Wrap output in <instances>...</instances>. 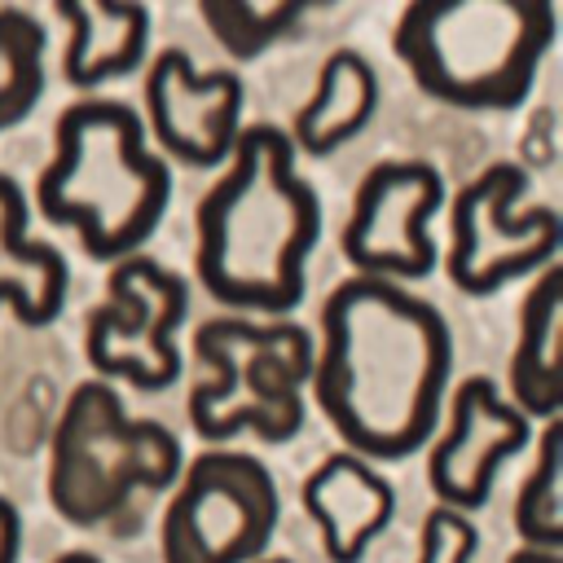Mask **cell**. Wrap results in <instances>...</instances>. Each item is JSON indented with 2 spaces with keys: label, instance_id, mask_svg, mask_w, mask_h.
<instances>
[{
  "label": "cell",
  "instance_id": "obj_1",
  "mask_svg": "<svg viewBox=\"0 0 563 563\" xmlns=\"http://www.w3.org/2000/svg\"><path fill=\"white\" fill-rule=\"evenodd\" d=\"M449 374L453 330L422 295L378 277H347L325 295L308 387L347 453H418L440 422Z\"/></svg>",
  "mask_w": 563,
  "mask_h": 563
},
{
  "label": "cell",
  "instance_id": "obj_2",
  "mask_svg": "<svg viewBox=\"0 0 563 563\" xmlns=\"http://www.w3.org/2000/svg\"><path fill=\"white\" fill-rule=\"evenodd\" d=\"M194 268L211 299L238 312L286 317L303 299V268L321 238V198L299 176L290 136L251 123L224 163V176L194 211Z\"/></svg>",
  "mask_w": 563,
  "mask_h": 563
},
{
  "label": "cell",
  "instance_id": "obj_3",
  "mask_svg": "<svg viewBox=\"0 0 563 563\" xmlns=\"http://www.w3.org/2000/svg\"><path fill=\"white\" fill-rule=\"evenodd\" d=\"M167 202L172 172L128 101L84 97L57 114L53 158L35 185L48 224L75 229L92 260H128L154 238Z\"/></svg>",
  "mask_w": 563,
  "mask_h": 563
},
{
  "label": "cell",
  "instance_id": "obj_4",
  "mask_svg": "<svg viewBox=\"0 0 563 563\" xmlns=\"http://www.w3.org/2000/svg\"><path fill=\"white\" fill-rule=\"evenodd\" d=\"M545 0H413L391 26L409 79L453 110H515L554 44Z\"/></svg>",
  "mask_w": 563,
  "mask_h": 563
},
{
  "label": "cell",
  "instance_id": "obj_5",
  "mask_svg": "<svg viewBox=\"0 0 563 563\" xmlns=\"http://www.w3.org/2000/svg\"><path fill=\"white\" fill-rule=\"evenodd\" d=\"M180 466L185 453L172 427L132 418L106 378H88L62 405L48 440V501L70 528L128 537Z\"/></svg>",
  "mask_w": 563,
  "mask_h": 563
},
{
  "label": "cell",
  "instance_id": "obj_6",
  "mask_svg": "<svg viewBox=\"0 0 563 563\" xmlns=\"http://www.w3.org/2000/svg\"><path fill=\"white\" fill-rule=\"evenodd\" d=\"M202 365L189 387V422L207 444L255 435L286 444L303 427V387L312 374V334L299 321L211 317L194 330Z\"/></svg>",
  "mask_w": 563,
  "mask_h": 563
},
{
  "label": "cell",
  "instance_id": "obj_7",
  "mask_svg": "<svg viewBox=\"0 0 563 563\" xmlns=\"http://www.w3.org/2000/svg\"><path fill=\"white\" fill-rule=\"evenodd\" d=\"M172 488L158 528L163 563H255L268 550L282 497L260 457L207 449Z\"/></svg>",
  "mask_w": 563,
  "mask_h": 563
},
{
  "label": "cell",
  "instance_id": "obj_8",
  "mask_svg": "<svg viewBox=\"0 0 563 563\" xmlns=\"http://www.w3.org/2000/svg\"><path fill=\"white\" fill-rule=\"evenodd\" d=\"M523 189L528 172L519 163H488L453 194L444 273L462 295L479 299L554 264L563 242L559 211L545 202L515 211Z\"/></svg>",
  "mask_w": 563,
  "mask_h": 563
},
{
  "label": "cell",
  "instance_id": "obj_9",
  "mask_svg": "<svg viewBox=\"0 0 563 563\" xmlns=\"http://www.w3.org/2000/svg\"><path fill=\"white\" fill-rule=\"evenodd\" d=\"M189 312L185 282L150 255L114 260L106 299L88 312L84 352L97 378L163 391L180 374L176 330Z\"/></svg>",
  "mask_w": 563,
  "mask_h": 563
},
{
  "label": "cell",
  "instance_id": "obj_10",
  "mask_svg": "<svg viewBox=\"0 0 563 563\" xmlns=\"http://www.w3.org/2000/svg\"><path fill=\"white\" fill-rule=\"evenodd\" d=\"M444 202V180L431 163L418 158H383L374 163L343 224V260L356 277L378 282H422L435 273L440 251L431 238V216Z\"/></svg>",
  "mask_w": 563,
  "mask_h": 563
},
{
  "label": "cell",
  "instance_id": "obj_11",
  "mask_svg": "<svg viewBox=\"0 0 563 563\" xmlns=\"http://www.w3.org/2000/svg\"><path fill=\"white\" fill-rule=\"evenodd\" d=\"M246 88L238 70H198L185 48H163L145 70V136L185 167L229 163Z\"/></svg>",
  "mask_w": 563,
  "mask_h": 563
},
{
  "label": "cell",
  "instance_id": "obj_12",
  "mask_svg": "<svg viewBox=\"0 0 563 563\" xmlns=\"http://www.w3.org/2000/svg\"><path fill=\"white\" fill-rule=\"evenodd\" d=\"M532 435V422L497 391L493 378L471 374L453 387L449 422L427 453V484L440 506L479 510L493 493L497 471Z\"/></svg>",
  "mask_w": 563,
  "mask_h": 563
},
{
  "label": "cell",
  "instance_id": "obj_13",
  "mask_svg": "<svg viewBox=\"0 0 563 563\" xmlns=\"http://www.w3.org/2000/svg\"><path fill=\"white\" fill-rule=\"evenodd\" d=\"M299 501L321 532L330 563H361L396 515V488L356 453L339 449L303 479Z\"/></svg>",
  "mask_w": 563,
  "mask_h": 563
},
{
  "label": "cell",
  "instance_id": "obj_14",
  "mask_svg": "<svg viewBox=\"0 0 563 563\" xmlns=\"http://www.w3.org/2000/svg\"><path fill=\"white\" fill-rule=\"evenodd\" d=\"M510 405L537 422L563 409V264H545L519 303Z\"/></svg>",
  "mask_w": 563,
  "mask_h": 563
},
{
  "label": "cell",
  "instance_id": "obj_15",
  "mask_svg": "<svg viewBox=\"0 0 563 563\" xmlns=\"http://www.w3.org/2000/svg\"><path fill=\"white\" fill-rule=\"evenodd\" d=\"M66 255L26 233V194L0 172V303L22 325H53L66 308Z\"/></svg>",
  "mask_w": 563,
  "mask_h": 563
},
{
  "label": "cell",
  "instance_id": "obj_16",
  "mask_svg": "<svg viewBox=\"0 0 563 563\" xmlns=\"http://www.w3.org/2000/svg\"><path fill=\"white\" fill-rule=\"evenodd\" d=\"M53 13L66 22L62 75L75 88H97L123 79L145 62L150 48V9L119 0H57Z\"/></svg>",
  "mask_w": 563,
  "mask_h": 563
},
{
  "label": "cell",
  "instance_id": "obj_17",
  "mask_svg": "<svg viewBox=\"0 0 563 563\" xmlns=\"http://www.w3.org/2000/svg\"><path fill=\"white\" fill-rule=\"evenodd\" d=\"M374 106H378V75L369 66V57L356 48H334L321 62L317 88L299 106L286 136H290L295 154L325 158L374 119Z\"/></svg>",
  "mask_w": 563,
  "mask_h": 563
},
{
  "label": "cell",
  "instance_id": "obj_18",
  "mask_svg": "<svg viewBox=\"0 0 563 563\" xmlns=\"http://www.w3.org/2000/svg\"><path fill=\"white\" fill-rule=\"evenodd\" d=\"M515 532L523 545L563 550V418H545L537 462L515 493Z\"/></svg>",
  "mask_w": 563,
  "mask_h": 563
},
{
  "label": "cell",
  "instance_id": "obj_19",
  "mask_svg": "<svg viewBox=\"0 0 563 563\" xmlns=\"http://www.w3.org/2000/svg\"><path fill=\"white\" fill-rule=\"evenodd\" d=\"M198 18L207 22V31L216 35V44L229 57L251 62L264 48L299 35V26L308 22V4H295V0H273V4H260V0H198Z\"/></svg>",
  "mask_w": 563,
  "mask_h": 563
},
{
  "label": "cell",
  "instance_id": "obj_20",
  "mask_svg": "<svg viewBox=\"0 0 563 563\" xmlns=\"http://www.w3.org/2000/svg\"><path fill=\"white\" fill-rule=\"evenodd\" d=\"M44 26L13 4H0V132L18 128L44 97Z\"/></svg>",
  "mask_w": 563,
  "mask_h": 563
},
{
  "label": "cell",
  "instance_id": "obj_21",
  "mask_svg": "<svg viewBox=\"0 0 563 563\" xmlns=\"http://www.w3.org/2000/svg\"><path fill=\"white\" fill-rule=\"evenodd\" d=\"M479 545L475 523L466 519V510L453 506H431L418 532V563H471Z\"/></svg>",
  "mask_w": 563,
  "mask_h": 563
},
{
  "label": "cell",
  "instance_id": "obj_22",
  "mask_svg": "<svg viewBox=\"0 0 563 563\" xmlns=\"http://www.w3.org/2000/svg\"><path fill=\"white\" fill-rule=\"evenodd\" d=\"M22 554V515L9 497H0V563H18Z\"/></svg>",
  "mask_w": 563,
  "mask_h": 563
},
{
  "label": "cell",
  "instance_id": "obj_23",
  "mask_svg": "<svg viewBox=\"0 0 563 563\" xmlns=\"http://www.w3.org/2000/svg\"><path fill=\"white\" fill-rule=\"evenodd\" d=\"M506 563H563L559 559V550H537V545H519Z\"/></svg>",
  "mask_w": 563,
  "mask_h": 563
},
{
  "label": "cell",
  "instance_id": "obj_24",
  "mask_svg": "<svg viewBox=\"0 0 563 563\" xmlns=\"http://www.w3.org/2000/svg\"><path fill=\"white\" fill-rule=\"evenodd\" d=\"M53 563H101L97 554H88V550H66V554H57Z\"/></svg>",
  "mask_w": 563,
  "mask_h": 563
},
{
  "label": "cell",
  "instance_id": "obj_25",
  "mask_svg": "<svg viewBox=\"0 0 563 563\" xmlns=\"http://www.w3.org/2000/svg\"><path fill=\"white\" fill-rule=\"evenodd\" d=\"M255 563H290V559H255Z\"/></svg>",
  "mask_w": 563,
  "mask_h": 563
}]
</instances>
